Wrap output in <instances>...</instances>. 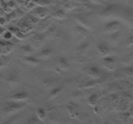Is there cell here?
Instances as JSON below:
<instances>
[{
    "instance_id": "obj_7",
    "label": "cell",
    "mask_w": 133,
    "mask_h": 124,
    "mask_svg": "<svg viewBox=\"0 0 133 124\" xmlns=\"http://www.w3.org/2000/svg\"><path fill=\"white\" fill-rule=\"evenodd\" d=\"M23 61L25 63L31 65H37L40 63V61L37 58H34L33 56H27L25 57Z\"/></svg>"
},
{
    "instance_id": "obj_6",
    "label": "cell",
    "mask_w": 133,
    "mask_h": 124,
    "mask_svg": "<svg viewBox=\"0 0 133 124\" xmlns=\"http://www.w3.org/2000/svg\"><path fill=\"white\" fill-rule=\"evenodd\" d=\"M52 54H53V50L50 48H45L41 50L39 54V57L42 59H47L51 56Z\"/></svg>"
},
{
    "instance_id": "obj_4",
    "label": "cell",
    "mask_w": 133,
    "mask_h": 124,
    "mask_svg": "<svg viewBox=\"0 0 133 124\" xmlns=\"http://www.w3.org/2000/svg\"><path fill=\"white\" fill-rule=\"evenodd\" d=\"M88 74L93 78H99L101 76V71L96 66H92L88 70Z\"/></svg>"
},
{
    "instance_id": "obj_11",
    "label": "cell",
    "mask_w": 133,
    "mask_h": 124,
    "mask_svg": "<svg viewBox=\"0 0 133 124\" xmlns=\"http://www.w3.org/2000/svg\"><path fill=\"white\" fill-rule=\"evenodd\" d=\"M97 98H98V95L96 93H94V94H91L88 98V104L92 106H94L97 103Z\"/></svg>"
},
{
    "instance_id": "obj_18",
    "label": "cell",
    "mask_w": 133,
    "mask_h": 124,
    "mask_svg": "<svg viewBox=\"0 0 133 124\" xmlns=\"http://www.w3.org/2000/svg\"><path fill=\"white\" fill-rule=\"evenodd\" d=\"M4 37L6 40H10L12 37V34L10 31H6L4 33Z\"/></svg>"
},
{
    "instance_id": "obj_10",
    "label": "cell",
    "mask_w": 133,
    "mask_h": 124,
    "mask_svg": "<svg viewBox=\"0 0 133 124\" xmlns=\"http://www.w3.org/2000/svg\"><path fill=\"white\" fill-rule=\"evenodd\" d=\"M58 64H59L60 67L63 70L67 69L69 67L68 61L64 57H61L58 59Z\"/></svg>"
},
{
    "instance_id": "obj_9",
    "label": "cell",
    "mask_w": 133,
    "mask_h": 124,
    "mask_svg": "<svg viewBox=\"0 0 133 124\" xmlns=\"http://www.w3.org/2000/svg\"><path fill=\"white\" fill-rule=\"evenodd\" d=\"M103 65L106 68H109V67H113V64L114 63V59L112 57L106 56L103 58Z\"/></svg>"
},
{
    "instance_id": "obj_20",
    "label": "cell",
    "mask_w": 133,
    "mask_h": 124,
    "mask_svg": "<svg viewBox=\"0 0 133 124\" xmlns=\"http://www.w3.org/2000/svg\"><path fill=\"white\" fill-rule=\"evenodd\" d=\"M88 46H89V45H88V43H84L83 45H82L81 46V51H83V52H85L86 50H87V49L88 48Z\"/></svg>"
},
{
    "instance_id": "obj_16",
    "label": "cell",
    "mask_w": 133,
    "mask_h": 124,
    "mask_svg": "<svg viewBox=\"0 0 133 124\" xmlns=\"http://www.w3.org/2000/svg\"><path fill=\"white\" fill-rule=\"evenodd\" d=\"M78 21H79L80 24L82 25L83 28H84V29H86V28H89L90 27H91L90 23H88L86 19H83V18H79V19H78Z\"/></svg>"
},
{
    "instance_id": "obj_15",
    "label": "cell",
    "mask_w": 133,
    "mask_h": 124,
    "mask_svg": "<svg viewBox=\"0 0 133 124\" xmlns=\"http://www.w3.org/2000/svg\"><path fill=\"white\" fill-rule=\"evenodd\" d=\"M53 16L55 18L58 19H62L66 17V14H65L64 11L62 10H58L55 13H53Z\"/></svg>"
},
{
    "instance_id": "obj_17",
    "label": "cell",
    "mask_w": 133,
    "mask_h": 124,
    "mask_svg": "<svg viewBox=\"0 0 133 124\" xmlns=\"http://www.w3.org/2000/svg\"><path fill=\"white\" fill-rule=\"evenodd\" d=\"M44 39V36H43L42 34H39L35 36V37H34V41H35V42L36 43H40L42 42Z\"/></svg>"
},
{
    "instance_id": "obj_12",
    "label": "cell",
    "mask_w": 133,
    "mask_h": 124,
    "mask_svg": "<svg viewBox=\"0 0 133 124\" xmlns=\"http://www.w3.org/2000/svg\"><path fill=\"white\" fill-rule=\"evenodd\" d=\"M19 50H21L22 53H23L25 55H29L32 52V49L30 45H25L20 47Z\"/></svg>"
},
{
    "instance_id": "obj_2",
    "label": "cell",
    "mask_w": 133,
    "mask_h": 124,
    "mask_svg": "<svg viewBox=\"0 0 133 124\" xmlns=\"http://www.w3.org/2000/svg\"><path fill=\"white\" fill-rule=\"evenodd\" d=\"M23 105L22 104H19V103H10V104L8 105L5 108V112L6 114L11 113V112H15L16 111H18V110L21 109L23 108Z\"/></svg>"
},
{
    "instance_id": "obj_3",
    "label": "cell",
    "mask_w": 133,
    "mask_h": 124,
    "mask_svg": "<svg viewBox=\"0 0 133 124\" xmlns=\"http://www.w3.org/2000/svg\"><path fill=\"white\" fill-rule=\"evenodd\" d=\"M119 24L118 22L116 21H111L106 24L105 27V31H107L109 33H114V32L116 31L118 28H119Z\"/></svg>"
},
{
    "instance_id": "obj_19",
    "label": "cell",
    "mask_w": 133,
    "mask_h": 124,
    "mask_svg": "<svg viewBox=\"0 0 133 124\" xmlns=\"http://www.w3.org/2000/svg\"><path fill=\"white\" fill-rule=\"evenodd\" d=\"M37 123H38L37 120H36L35 118L32 117V118H31L27 121V123L26 124H37Z\"/></svg>"
},
{
    "instance_id": "obj_5",
    "label": "cell",
    "mask_w": 133,
    "mask_h": 124,
    "mask_svg": "<svg viewBox=\"0 0 133 124\" xmlns=\"http://www.w3.org/2000/svg\"><path fill=\"white\" fill-rule=\"evenodd\" d=\"M97 49L99 52L103 56L108 54V53L110 51V49H109V46L107 45L105 43H99L97 46Z\"/></svg>"
},
{
    "instance_id": "obj_1",
    "label": "cell",
    "mask_w": 133,
    "mask_h": 124,
    "mask_svg": "<svg viewBox=\"0 0 133 124\" xmlns=\"http://www.w3.org/2000/svg\"><path fill=\"white\" fill-rule=\"evenodd\" d=\"M29 96V95L27 92H17L11 96L10 98L12 100L21 102V101H24L27 99Z\"/></svg>"
},
{
    "instance_id": "obj_21",
    "label": "cell",
    "mask_w": 133,
    "mask_h": 124,
    "mask_svg": "<svg viewBox=\"0 0 133 124\" xmlns=\"http://www.w3.org/2000/svg\"><path fill=\"white\" fill-rule=\"evenodd\" d=\"M104 124H109V123H108V122H105Z\"/></svg>"
},
{
    "instance_id": "obj_14",
    "label": "cell",
    "mask_w": 133,
    "mask_h": 124,
    "mask_svg": "<svg viewBox=\"0 0 133 124\" xmlns=\"http://www.w3.org/2000/svg\"><path fill=\"white\" fill-rule=\"evenodd\" d=\"M62 90V87H57L54 88L53 89H52L51 91L49 92V98H55V96H57L58 94L61 92V90Z\"/></svg>"
},
{
    "instance_id": "obj_13",
    "label": "cell",
    "mask_w": 133,
    "mask_h": 124,
    "mask_svg": "<svg viewBox=\"0 0 133 124\" xmlns=\"http://www.w3.org/2000/svg\"><path fill=\"white\" fill-rule=\"evenodd\" d=\"M36 115H37L38 118L41 121H44L46 117V113L44 109L39 108L36 111Z\"/></svg>"
},
{
    "instance_id": "obj_8",
    "label": "cell",
    "mask_w": 133,
    "mask_h": 124,
    "mask_svg": "<svg viewBox=\"0 0 133 124\" xmlns=\"http://www.w3.org/2000/svg\"><path fill=\"white\" fill-rule=\"evenodd\" d=\"M47 10L45 9H44V8L41 7V8H38L36 10L35 12V16H33L34 17H35L36 18H45L47 15Z\"/></svg>"
}]
</instances>
